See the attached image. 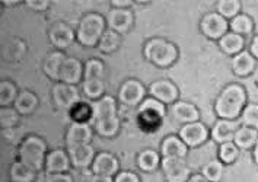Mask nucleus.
<instances>
[{"mask_svg":"<svg viewBox=\"0 0 258 182\" xmlns=\"http://www.w3.org/2000/svg\"><path fill=\"white\" fill-rule=\"evenodd\" d=\"M149 94L150 98L158 99L159 102H162L163 105H174L178 99V89L175 84L172 83L171 80L166 79H161L156 80L149 86Z\"/></svg>","mask_w":258,"mask_h":182,"instance_id":"12","label":"nucleus"},{"mask_svg":"<svg viewBox=\"0 0 258 182\" xmlns=\"http://www.w3.org/2000/svg\"><path fill=\"white\" fill-rule=\"evenodd\" d=\"M47 144L38 136H28L21 143L18 149V157L19 162L27 165L34 170H40L45 166L47 159Z\"/></svg>","mask_w":258,"mask_h":182,"instance_id":"3","label":"nucleus"},{"mask_svg":"<svg viewBox=\"0 0 258 182\" xmlns=\"http://www.w3.org/2000/svg\"><path fill=\"white\" fill-rule=\"evenodd\" d=\"M105 76V66L98 58H89L85 63V71H83V80L91 79H104Z\"/></svg>","mask_w":258,"mask_h":182,"instance_id":"33","label":"nucleus"},{"mask_svg":"<svg viewBox=\"0 0 258 182\" xmlns=\"http://www.w3.org/2000/svg\"><path fill=\"white\" fill-rule=\"evenodd\" d=\"M107 21L102 15L86 14L79 22V27L76 31V38L83 47H95L101 40V37L105 32Z\"/></svg>","mask_w":258,"mask_h":182,"instance_id":"4","label":"nucleus"},{"mask_svg":"<svg viewBox=\"0 0 258 182\" xmlns=\"http://www.w3.org/2000/svg\"><path fill=\"white\" fill-rule=\"evenodd\" d=\"M75 37H76L75 31L64 22H57L55 25L51 27L50 32H48L50 41L55 48H58V51L69 48L75 41Z\"/></svg>","mask_w":258,"mask_h":182,"instance_id":"16","label":"nucleus"},{"mask_svg":"<svg viewBox=\"0 0 258 182\" xmlns=\"http://www.w3.org/2000/svg\"><path fill=\"white\" fill-rule=\"evenodd\" d=\"M161 168L166 182H188L191 178L190 168L182 157H162Z\"/></svg>","mask_w":258,"mask_h":182,"instance_id":"7","label":"nucleus"},{"mask_svg":"<svg viewBox=\"0 0 258 182\" xmlns=\"http://www.w3.org/2000/svg\"><path fill=\"white\" fill-rule=\"evenodd\" d=\"M83 92L89 99L98 101L104 97L105 92V82L104 79H91V80H83Z\"/></svg>","mask_w":258,"mask_h":182,"instance_id":"34","label":"nucleus"},{"mask_svg":"<svg viewBox=\"0 0 258 182\" xmlns=\"http://www.w3.org/2000/svg\"><path fill=\"white\" fill-rule=\"evenodd\" d=\"M163 117H165V105L158 99L148 98L139 105L137 123L140 128L146 131L156 130L161 126Z\"/></svg>","mask_w":258,"mask_h":182,"instance_id":"6","label":"nucleus"},{"mask_svg":"<svg viewBox=\"0 0 258 182\" xmlns=\"http://www.w3.org/2000/svg\"><path fill=\"white\" fill-rule=\"evenodd\" d=\"M169 112H171L172 118L178 123H181L182 126L190 124V123H197L200 118V112L197 110V107L190 102H185V101H177L171 107Z\"/></svg>","mask_w":258,"mask_h":182,"instance_id":"18","label":"nucleus"},{"mask_svg":"<svg viewBox=\"0 0 258 182\" xmlns=\"http://www.w3.org/2000/svg\"><path fill=\"white\" fill-rule=\"evenodd\" d=\"M9 176L12 182H34L37 176V170L31 169L22 162H15L11 165L9 169Z\"/></svg>","mask_w":258,"mask_h":182,"instance_id":"28","label":"nucleus"},{"mask_svg":"<svg viewBox=\"0 0 258 182\" xmlns=\"http://www.w3.org/2000/svg\"><path fill=\"white\" fill-rule=\"evenodd\" d=\"M19 123V112L14 108H2L0 111V126L3 130L12 128Z\"/></svg>","mask_w":258,"mask_h":182,"instance_id":"40","label":"nucleus"},{"mask_svg":"<svg viewBox=\"0 0 258 182\" xmlns=\"http://www.w3.org/2000/svg\"><path fill=\"white\" fill-rule=\"evenodd\" d=\"M257 67V58L252 56L249 51H242L239 54L232 58V71L239 76V77H246L252 74Z\"/></svg>","mask_w":258,"mask_h":182,"instance_id":"22","label":"nucleus"},{"mask_svg":"<svg viewBox=\"0 0 258 182\" xmlns=\"http://www.w3.org/2000/svg\"><path fill=\"white\" fill-rule=\"evenodd\" d=\"M70 118L72 123H79V124H89L91 120H94V111H92V104L89 105L88 102H79L70 110Z\"/></svg>","mask_w":258,"mask_h":182,"instance_id":"31","label":"nucleus"},{"mask_svg":"<svg viewBox=\"0 0 258 182\" xmlns=\"http://www.w3.org/2000/svg\"><path fill=\"white\" fill-rule=\"evenodd\" d=\"M145 86L136 79H128L121 84L118 90V101L127 107H136L145 101Z\"/></svg>","mask_w":258,"mask_h":182,"instance_id":"10","label":"nucleus"},{"mask_svg":"<svg viewBox=\"0 0 258 182\" xmlns=\"http://www.w3.org/2000/svg\"><path fill=\"white\" fill-rule=\"evenodd\" d=\"M249 53L258 60V35H255V37L252 38L251 44H249Z\"/></svg>","mask_w":258,"mask_h":182,"instance_id":"44","label":"nucleus"},{"mask_svg":"<svg viewBox=\"0 0 258 182\" xmlns=\"http://www.w3.org/2000/svg\"><path fill=\"white\" fill-rule=\"evenodd\" d=\"M241 123L242 126L258 130V104H246L241 114Z\"/></svg>","mask_w":258,"mask_h":182,"instance_id":"39","label":"nucleus"},{"mask_svg":"<svg viewBox=\"0 0 258 182\" xmlns=\"http://www.w3.org/2000/svg\"><path fill=\"white\" fill-rule=\"evenodd\" d=\"M70 162L75 168L85 169L92 166L95 160V149L91 144H76L68 147Z\"/></svg>","mask_w":258,"mask_h":182,"instance_id":"13","label":"nucleus"},{"mask_svg":"<svg viewBox=\"0 0 258 182\" xmlns=\"http://www.w3.org/2000/svg\"><path fill=\"white\" fill-rule=\"evenodd\" d=\"M246 107V90L244 86L238 83L228 84L219 94L215 102V111L219 120H232L241 117V114Z\"/></svg>","mask_w":258,"mask_h":182,"instance_id":"1","label":"nucleus"},{"mask_svg":"<svg viewBox=\"0 0 258 182\" xmlns=\"http://www.w3.org/2000/svg\"><path fill=\"white\" fill-rule=\"evenodd\" d=\"M96 133L102 137H114L120 130V118L117 117V101L105 95L92 102Z\"/></svg>","mask_w":258,"mask_h":182,"instance_id":"2","label":"nucleus"},{"mask_svg":"<svg viewBox=\"0 0 258 182\" xmlns=\"http://www.w3.org/2000/svg\"><path fill=\"white\" fill-rule=\"evenodd\" d=\"M94 131L89 124H79V123H72L66 133V143L68 147L76 146V144H89L92 140Z\"/></svg>","mask_w":258,"mask_h":182,"instance_id":"20","label":"nucleus"},{"mask_svg":"<svg viewBox=\"0 0 258 182\" xmlns=\"http://www.w3.org/2000/svg\"><path fill=\"white\" fill-rule=\"evenodd\" d=\"M83 71H85V66L82 64L78 58L66 57V60H64L63 66H61V70H60L58 82L76 86L82 80Z\"/></svg>","mask_w":258,"mask_h":182,"instance_id":"17","label":"nucleus"},{"mask_svg":"<svg viewBox=\"0 0 258 182\" xmlns=\"http://www.w3.org/2000/svg\"><path fill=\"white\" fill-rule=\"evenodd\" d=\"M27 6L32 11H37V12H44L48 9L50 6V2L48 0H27Z\"/></svg>","mask_w":258,"mask_h":182,"instance_id":"42","label":"nucleus"},{"mask_svg":"<svg viewBox=\"0 0 258 182\" xmlns=\"http://www.w3.org/2000/svg\"><path fill=\"white\" fill-rule=\"evenodd\" d=\"M238 157H239V149L233 141L223 143L219 146V160L223 165H232L233 162L238 160Z\"/></svg>","mask_w":258,"mask_h":182,"instance_id":"36","label":"nucleus"},{"mask_svg":"<svg viewBox=\"0 0 258 182\" xmlns=\"http://www.w3.org/2000/svg\"><path fill=\"white\" fill-rule=\"evenodd\" d=\"M200 29L210 40H220L229 32V21L220 16L218 12L204 15L200 21Z\"/></svg>","mask_w":258,"mask_h":182,"instance_id":"8","label":"nucleus"},{"mask_svg":"<svg viewBox=\"0 0 258 182\" xmlns=\"http://www.w3.org/2000/svg\"><path fill=\"white\" fill-rule=\"evenodd\" d=\"M120 42H121V38H120L118 32H115L112 29H105L104 35L98 42V48L105 54H111L120 47Z\"/></svg>","mask_w":258,"mask_h":182,"instance_id":"32","label":"nucleus"},{"mask_svg":"<svg viewBox=\"0 0 258 182\" xmlns=\"http://www.w3.org/2000/svg\"><path fill=\"white\" fill-rule=\"evenodd\" d=\"M238 128H239V126H238L236 121H232V120H218L215 123L213 128H212V139L216 143H219V144L233 141Z\"/></svg>","mask_w":258,"mask_h":182,"instance_id":"21","label":"nucleus"},{"mask_svg":"<svg viewBox=\"0 0 258 182\" xmlns=\"http://www.w3.org/2000/svg\"><path fill=\"white\" fill-rule=\"evenodd\" d=\"M45 182H73V178L66 173H47Z\"/></svg>","mask_w":258,"mask_h":182,"instance_id":"43","label":"nucleus"},{"mask_svg":"<svg viewBox=\"0 0 258 182\" xmlns=\"http://www.w3.org/2000/svg\"><path fill=\"white\" fill-rule=\"evenodd\" d=\"M188 182H209V181L204 178L203 175L197 173V175H191V178L188 179Z\"/></svg>","mask_w":258,"mask_h":182,"instance_id":"47","label":"nucleus"},{"mask_svg":"<svg viewBox=\"0 0 258 182\" xmlns=\"http://www.w3.org/2000/svg\"><path fill=\"white\" fill-rule=\"evenodd\" d=\"M18 95V87L15 86V83L9 80H3L0 83V105L3 108H8L9 105L15 104Z\"/></svg>","mask_w":258,"mask_h":182,"instance_id":"35","label":"nucleus"},{"mask_svg":"<svg viewBox=\"0 0 258 182\" xmlns=\"http://www.w3.org/2000/svg\"><path fill=\"white\" fill-rule=\"evenodd\" d=\"M188 153V146L179 139V136H168L161 143L162 157H182Z\"/></svg>","mask_w":258,"mask_h":182,"instance_id":"23","label":"nucleus"},{"mask_svg":"<svg viewBox=\"0 0 258 182\" xmlns=\"http://www.w3.org/2000/svg\"><path fill=\"white\" fill-rule=\"evenodd\" d=\"M114 182H140V178L137 176V173H135V172L121 170L114 176Z\"/></svg>","mask_w":258,"mask_h":182,"instance_id":"41","label":"nucleus"},{"mask_svg":"<svg viewBox=\"0 0 258 182\" xmlns=\"http://www.w3.org/2000/svg\"><path fill=\"white\" fill-rule=\"evenodd\" d=\"M92 173L94 175H104V176H115L120 170V162L114 154L101 152L95 156V160L92 163Z\"/></svg>","mask_w":258,"mask_h":182,"instance_id":"15","label":"nucleus"},{"mask_svg":"<svg viewBox=\"0 0 258 182\" xmlns=\"http://www.w3.org/2000/svg\"><path fill=\"white\" fill-rule=\"evenodd\" d=\"M143 54L158 67H169L178 58V48L163 38H152L145 44Z\"/></svg>","mask_w":258,"mask_h":182,"instance_id":"5","label":"nucleus"},{"mask_svg":"<svg viewBox=\"0 0 258 182\" xmlns=\"http://www.w3.org/2000/svg\"><path fill=\"white\" fill-rule=\"evenodd\" d=\"M218 14L225 19H233L241 14V2L238 0H220L218 2Z\"/></svg>","mask_w":258,"mask_h":182,"instance_id":"37","label":"nucleus"},{"mask_svg":"<svg viewBox=\"0 0 258 182\" xmlns=\"http://www.w3.org/2000/svg\"><path fill=\"white\" fill-rule=\"evenodd\" d=\"M219 47L220 50L228 54V56L235 57L236 54L242 53L245 47V37H241L238 34H233V32H228L223 38L219 40Z\"/></svg>","mask_w":258,"mask_h":182,"instance_id":"24","label":"nucleus"},{"mask_svg":"<svg viewBox=\"0 0 258 182\" xmlns=\"http://www.w3.org/2000/svg\"><path fill=\"white\" fill-rule=\"evenodd\" d=\"M111 5L117 9H127V6H130L132 2H128V0H112Z\"/></svg>","mask_w":258,"mask_h":182,"instance_id":"45","label":"nucleus"},{"mask_svg":"<svg viewBox=\"0 0 258 182\" xmlns=\"http://www.w3.org/2000/svg\"><path fill=\"white\" fill-rule=\"evenodd\" d=\"M89 182H114L112 176H104V175H94Z\"/></svg>","mask_w":258,"mask_h":182,"instance_id":"46","label":"nucleus"},{"mask_svg":"<svg viewBox=\"0 0 258 182\" xmlns=\"http://www.w3.org/2000/svg\"><path fill=\"white\" fill-rule=\"evenodd\" d=\"M70 156L63 149H55L47 154L45 159V172L47 173H66L70 169Z\"/></svg>","mask_w":258,"mask_h":182,"instance_id":"19","label":"nucleus"},{"mask_svg":"<svg viewBox=\"0 0 258 182\" xmlns=\"http://www.w3.org/2000/svg\"><path fill=\"white\" fill-rule=\"evenodd\" d=\"M14 105L15 110L19 112V115H29L37 110L38 98L31 90H22V92H19Z\"/></svg>","mask_w":258,"mask_h":182,"instance_id":"26","label":"nucleus"},{"mask_svg":"<svg viewBox=\"0 0 258 182\" xmlns=\"http://www.w3.org/2000/svg\"><path fill=\"white\" fill-rule=\"evenodd\" d=\"M3 3H5V5H18L19 2H8V0H6V2H3Z\"/></svg>","mask_w":258,"mask_h":182,"instance_id":"49","label":"nucleus"},{"mask_svg":"<svg viewBox=\"0 0 258 182\" xmlns=\"http://www.w3.org/2000/svg\"><path fill=\"white\" fill-rule=\"evenodd\" d=\"M135 22V15L130 9H111L107 15V24H108L109 29L118 32V34H124L128 29L133 27Z\"/></svg>","mask_w":258,"mask_h":182,"instance_id":"14","label":"nucleus"},{"mask_svg":"<svg viewBox=\"0 0 258 182\" xmlns=\"http://www.w3.org/2000/svg\"><path fill=\"white\" fill-rule=\"evenodd\" d=\"M252 157H254V162L258 165V140L254 146V149H252Z\"/></svg>","mask_w":258,"mask_h":182,"instance_id":"48","label":"nucleus"},{"mask_svg":"<svg viewBox=\"0 0 258 182\" xmlns=\"http://www.w3.org/2000/svg\"><path fill=\"white\" fill-rule=\"evenodd\" d=\"M229 31L241 37H246L254 31V21L246 14H239L229 21Z\"/></svg>","mask_w":258,"mask_h":182,"instance_id":"29","label":"nucleus"},{"mask_svg":"<svg viewBox=\"0 0 258 182\" xmlns=\"http://www.w3.org/2000/svg\"><path fill=\"white\" fill-rule=\"evenodd\" d=\"M53 101H54L57 108L70 111L76 104L81 102L82 99L76 86L58 82L53 87Z\"/></svg>","mask_w":258,"mask_h":182,"instance_id":"9","label":"nucleus"},{"mask_svg":"<svg viewBox=\"0 0 258 182\" xmlns=\"http://www.w3.org/2000/svg\"><path fill=\"white\" fill-rule=\"evenodd\" d=\"M161 162L162 160H161L159 153L150 149H146L137 154V166L143 172H153L155 169H158Z\"/></svg>","mask_w":258,"mask_h":182,"instance_id":"30","label":"nucleus"},{"mask_svg":"<svg viewBox=\"0 0 258 182\" xmlns=\"http://www.w3.org/2000/svg\"><path fill=\"white\" fill-rule=\"evenodd\" d=\"M258 140V130L255 128H251V127L246 126H239V128L236 130V134H235V139L233 143L238 146V149H254L255 143Z\"/></svg>","mask_w":258,"mask_h":182,"instance_id":"25","label":"nucleus"},{"mask_svg":"<svg viewBox=\"0 0 258 182\" xmlns=\"http://www.w3.org/2000/svg\"><path fill=\"white\" fill-rule=\"evenodd\" d=\"M178 136L188 147H197L207 141L210 133L203 123L197 121V123H190L181 127Z\"/></svg>","mask_w":258,"mask_h":182,"instance_id":"11","label":"nucleus"},{"mask_svg":"<svg viewBox=\"0 0 258 182\" xmlns=\"http://www.w3.org/2000/svg\"><path fill=\"white\" fill-rule=\"evenodd\" d=\"M64 60H66V57L61 51H54V53H51V54L45 57L44 64H42V70L50 79L58 80L60 70H61V66L64 63Z\"/></svg>","mask_w":258,"mask_h":182,"instance_id":"27","label":"nucleus"},{"mask_svg":"<svg viewBox=\"0 0 258 182\" xmlns=\"http://www.w3.org/2000/svg\"><path fill=\"white\" fill-rule=\"evenodd\" d=\"M202 175L209 182H219L223 176V163L220 160H210L202 168Z\"/></svg>","mask_w":258,"mask_h":182,"instance_id":"38","label":"nucleus"}]
</instances>
